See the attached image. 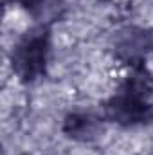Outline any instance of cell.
Returning a JSON list of instances; mask_svg holds the SVG:
<instances>
[{
	"label": "cell",
	"mask_w": 153,
	"mask_h": 155,
	"mask_svg": "<svg viewBox=\"0 0 153 155\" xmlns=\"http://www.w3.org/2000/svg\"><path fill=\"white\" fill-rule=\"evenodd\" d=\"M106 116L119 124H141L153 119V78L135 67L121 90L106 103Z\"/></svg>",
	"instance_id": "6da1fadb"
},
{
	"label": "cell",
	"mask_w": 153,
	"mask_h": 155,
	"mask_svg": "<svg viewBox=\"0 0 153 155\" xmlns=\"http://www.w3.org/2000/svg\"><path fill=\"white\" fill-rule=\"evenodd\" d=\"M63 132L76 141H94L103 134V124L88 114H70L65 119Z\"/></svg>",
	"instance_id": "277c9868"
},
{
	"label": "cell",
	"mask_w": 153,
	"mask_h": 155,
	"mask_svg": "<svg viewBox=\"0 0 153 155\" xmlns=\"http://www.w3.org/2000/svg\"><path fill=\"white\" fill-rule=\"evenodd\" d=\"M49 54V29L41 25L18 41L13 51V71L22 81H34L45 71Z\"/></svg>",
	"instance_id": "7a4b0ae2"
},
{
	"label": "cell",
	"mask_w": 153,
	"mask_h": 155,
	"mask_svg": "<svg viewBox=\"0 0 153 155\" xmlns=\"http://www.w3.org/2000/svg\"><path fill=\"white\" fill-rule=\"evenodd\" d=\"M153 49V35L141 27H126L115 38V54L124 63L141 67L142 60Z\"/></svg>",
	"instance_id": "3957f363"
},
{
	"label": "cell",
	"mask_w": 153,
	"mask_h": 155,
	"mask_svg": "<svg viewBox=\"0 0 153 155\" xmlns=\"http://www.w3.org/2000/svg\"><path fill=\"white\" fill-rule=\"evenodd\" d=\"M22 5L36 22L45 27L56 22L65 11L63 0H22Z\"/></svg>",
	"instance_id": "5b68a950"
}]
</instances>
